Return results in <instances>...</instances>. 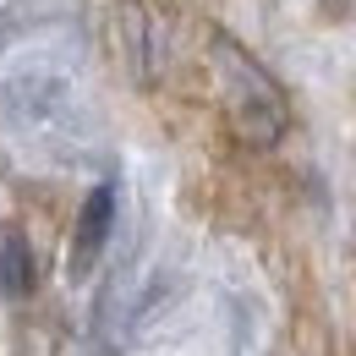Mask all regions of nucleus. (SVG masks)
<instances>
[{"mask_svg": "<svg viewBox=\"0 0 356 356\" xmlns=\"http://www.w3.org/2000/svg\"><path fill=\"white\" fill-rule=\"evenodd\" d=\"M0 127L44 154H77L93 132L77 44L60 28H39L0 55Z\"/></svg>", "mask_w": 356, "mask_h": 356, "instance_id": "obj_1", "label": "nucleus"}, {"mask_svg": "<svg viewBox=\"0 0 356 356\" xmlns=\"http://www.w3.org/2000/svg\"><path fill=\"white\" fill-rule=\"evenodd\" d=\"M214 72H220L225 88V110L236 121V132L247 137L252 148H268L280 143L285 127H291V110H285V93L268 77L264 66L236 44V39H214Z\"/></svg>", "mask_w": 356, "mask_h": 356, "instance_id": "obj_2", "label": "nucleus"}, {"mask_svg": "<svg viewBox=\"0 0 356 356\" xmlns=\"http://www.w3.org/2000/svg\"><path fill=\"white\" fill-rule=\"evenodd\" d=\"M110 230H115V186H93L83 214H77V236H72V274H77V280L99 264Z\"/></svg>", "mask_w": 356, "mask_h": 356, "instance_id": "obj_3", "label": "nucleus"}, {"mask_svg": "<svg viewBox=\"0 0 356 356\" xmlns=\"http://www.w3.org/2000/svg\"><path fill=\"white\" fill-rule=\"evenodd\" d=\"M33 285H39V268H33V252H28V236L0 230V296L22 302V296H33Z\"/></svg>", "mask_w": 356, "mask_h": 356, "instance_id": "obj_4", "label": "nucleus"}, {"mask_svg": "<svg viewBox=\"0 0 356 356\" xmlns=\"http://www.w3.org/2000/svg\"><path fill=\"white\" fill-rule=\"evenodd\" d=\"M318 6H323V11H340V6H346V0H318Z\"/></svg>", "mask_w": 356, "mask_h": 356, "instance_id": "obj_5", "label": "nucleus"}]
</instances>
